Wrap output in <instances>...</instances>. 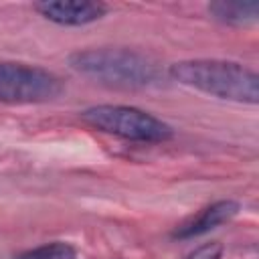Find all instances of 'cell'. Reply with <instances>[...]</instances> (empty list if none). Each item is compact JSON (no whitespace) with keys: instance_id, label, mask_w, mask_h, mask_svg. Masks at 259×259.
I'll return each mask as SVG.
<instances>
[{"instance_id":"obj_6","label":"cell","mask_w":259,"mask_h":259,"mask_svg":"<svg viewBox=\"0 0 259 259\" xmlns=\"http://www.w3.org/2000/svg\"><path fill=\"white\" fill-rule=\"evenodd\" d=\"M241 210V204L233 198H223V200H217L208 206H204L202 210H198L194 217H190L188 221H184L182 225H178L174 231H172V237L174 239H180V241H188V239H194V237H200L229 221H233Z\"/></svg>"},{"instance_id":"obj_4","label":"cell","mask_w":259,"mask_h":259,"mask_svg":"<svg viewBox=\"0 0 259 259\" xmlns=\"http://www.w3.org/2000/svg\"><path fill=\"white\" fill-rule=\"evenodd\" d=\"M63 81L49 69L16 61H0V103L32 105L57 99Z\"/></svg>"},{"instance_id":"obj_9","label":"cell","mask_w":259,"mask_h":259,"mask_svg":"<svg viewBox=\"0 0 259 259\" xmlns=\"http://www.w3.org/2000/svg\"><path fill=\"white\" fill-rule=\"evenodd\" d=\"M223 243L219 241H210L204 243L200 247H196L190 255H186V259H223Z\"/></svg>"},{"instance_id":"obj_7","label":"cell","mask_w":259,"mask_h":259,"mask_svg":"<svg viewBox=\"0 0 259 259\" xmlns=\"http://www.w3.org/2000/svg\"><path fill=\"white\" fill-rule=\"evenodd\" d=\"M208 14L221 22V24H229V26H247L253 24L259 18V2L257 0H249V2H210L206 6Z\"/></svg>"},{"instance_id":"obj_2","label":"cell","mask_w":259,"mask_h":259,"mask_svg":"<svg viewBox=\"0 0 259 259\" xmlns=\"http://www.w3.org/2000/svg\"><path fill=\"white\" fill-rule=\"evenodd\" d=\"M168 75L198 93L255 105L259 101V75L237 63L223 59H188L170 65Z\"/></svg>"},{"instance_id":"obj_1","label":"cell","mask_w":259,"mask_h":259,"mask_svg":"<svg viewBox=\"0 0 259 259\" xmlns=\"http://www.w3.org/2000/svg\"><path fill=\"white\" fill-rule=\"evenodd\" d=\"M69 67L81 77L109 89H148L162 81V69L156 59L125 47L81 49L69 55Z\"/></svg>"},{"instance_id":"obj_3","label":"cell","mask_w":259,"mask_h":259,"mask_svg":"<svg viewBox=\"0 0 259 259\" xmlns=\"http://www.w3.org/2000/svg\"><path fill=\"white\" fill-rule=\"evenodd\" d=\"M81 119L97 132L138 144H160L174 136L166 121L134 105H93L81 111Z\"/></svg>"},{"instance_id":"obj_8","label":"cell","mask_w":259,"mask_h":259,"mask_svg":"<svg viewBox=\"0 0 259 259\" xmlns=\"http://www.w3.org/2000/svg\"><path fill=\"white\" fill-rule=\"evenodd\" d=\"M14 259H77V249L65 241H51L20 253Z\"/></svg>"},{"instance_id":"obj_5","label":"cell","mask_w":259,"mask_h":259,"mask_svg":"<svg viewBox=\"0 0 259 259\" xmlns=\"http://www.w3.org/2000/svg\"><path fill=\"white\" fill-rule=\"evenodd\" d=\"M32 8L57 26H87L107 14V4L91 0H42Z\"/></svg>"}]
</instances>
